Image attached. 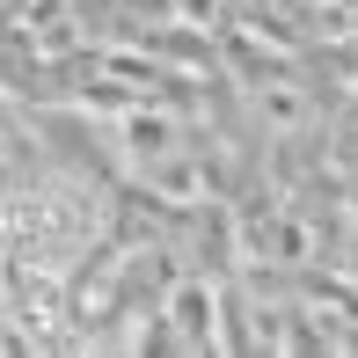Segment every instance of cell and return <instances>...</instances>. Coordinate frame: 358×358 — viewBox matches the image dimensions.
<instances>
[{"label": "cell", "mask_w": 358, "mask_h": 358, "mask_svg": "<svg viewBox=\"0 0 358 358\" xmlns=\"http://www.w3.org/2000/svg\"><path fill=\"white\" fill-rule=\"evenodd\" d=\"M124 139H132V154H139V161L183 154V146H169V139H176V124H169V117H124Z\"/></svg>", "instance_id": "1"}]
</instances>
